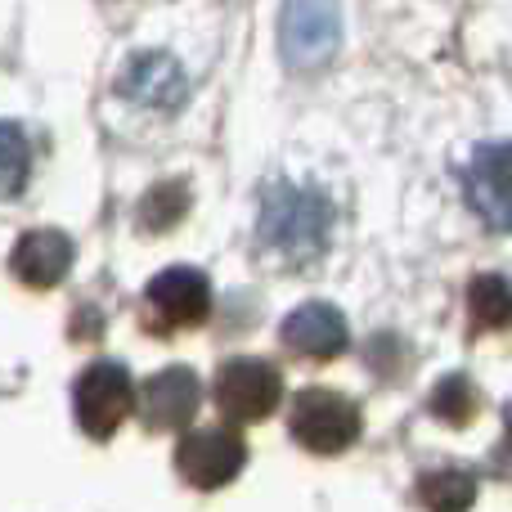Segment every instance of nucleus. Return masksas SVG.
<instances>
[{"label":"nucleus","mask_w":512,"mask_h":512,"mask_svg":"<svg viewBox=\"0 0 512 512\" xmlns=\"http://www.w3.org/2000/svg\"><path fill=\"white\" fill-rule=\"evenodd\" d=\"M27 167H32V149H27L23 131L0 122V203L27 185Z\"/></svg>","instance_id":"2eb2a0df"},{"label":"nucleus","mask_w":512,"mask_h":512,"mask_svg":"<svg viewBox=\"0 0 512 512\" xmlns=\"http://www.w3.org/2000/svg\"><path fill=\"white\" fill-rule=\"evenodd\" d=\"M198 400H203L198 373L185 369V364H171V369L153 373L140 391V409H144V418H149V427H158V432L189 427V418L198 414Z\"/></svg>","instance_id":"9d476101"},{"label":"nucleus","mask_w":512,"mask_h":512,"mask_svg":"<svg viewBox=\"0 0 512 512\" xmlns=\"http://www.w3.org/2000/svg\"><path fill=\"white\" fill-rule=\"evenodd\" d=\"M468 310L481 328H504L512 319V283L504 274H477L468 283Z\"/></svg>","instance_id":"4468645a"},{"label":"nucleus","mask_w":512,"mask_h":512,"mask_svg":"<svg viewBox=\"0 0 512 512\" xmlns=\"http://www.w3.org/2000/svg\"><path fill=\"white\" fill-rule=\"evenodd\" d=\"M418 499H423L427 512H468L472 499H477V481L459 468L427 472V477L418 481Z\"/></svg>","instance_id":"ddd939ff"},{"label":"nucleus","mask_w":512,"mask_h":512,"mask_svg":"<svg viewBox=\"0 0 512 512\" xmlns=\"http://www.w3.org/2000/svg\"><path fill=\"white\" fill-rule=\"evenodd\" d=\"M72 405H77L81 432L95 436V441H108V436H113L117 427L131 418V409H135L131 373H126L122 364H113V360L90 364V369L77 378Z\"/></svg>","instance_id":"20e7f679"},{"label":"nucleus","mask_w":512,"mask_h":512,"mask_svg":"<svg viewBox=\"0 0 512 512\" xmlns=\"http://www.w3.org/2000/svg\"><path fill=\"white\" fill-rule=\"evenodd\" d=\"M463 189L490 230L512 234V144H481L463 167Z\"/></svg>","instance_id":"0eeeda50"},{"label":"nucleus","mask_w":512,"mask_h":512,"mask_svg":"<svg viewBox=\"0 0 512 512\" xmlns=\"http://www.w3.org/2000/svg\"><path fill=\"white\" fill-rule=\"evenodd\" d=\"M508 441H512V405H508Z\"/></svg>","instance_id":"a211bd4d"},{"label":"nucleus","mask_w":512,"mask_h":512,"mask_svg":"<svg viewBox=\"0 0 512 512\" xmlns=\"http://www.w3.org/2000/svg\"><path fill=\"white\" fill-rule=\"evenodd\" d=\"M261 243L270 252H279L283 261H310V256L324 252L328 230H333V207L319 189L292 185V180H279V185L265 189L261 198Z\"/></svg>","instance_id":"f257e3e1"},{"label":"nucleus","mask_w":512,"mask_h":512,"mask_svg":"<svg viewBox=\"0 0 512 512\" xmlns=\"http://www.w3.org/2000/svg\"><path fill=\"white\" fill-rule=\"evenodd\" d=\"M248 463V445L230 432V427H203V432H189L176 445V468L180 477L194 490H221Z\"/></svg>","instance_id":"423d86ee"},{"label":"nucleus","mask_w":512,"mask_h":512,"mask_svg":"<svg viewBox=\"0 0 512 512\" xmlns=\"http://www.w3.org/2000/svg\"><path fill=\"white\" fill-rule=\"evenodd\" d=\"M283 400V378L274 364L265 360H230L221 373H216V405L230 423H261L279 409Z\"/></svg>","instance_id":"39448f33"},{"label":"nucleus","mask_w":512,"mask_h":512,"mask_svg":"<svg viewBox=\"0 0 512 512\" xmlns=\"http://www.w3.org/2000/svg\"><path fill=\"white\" fill-rule=\"evenodd\" d=\"M189 212V189L180 180H167V185L149 189L140 203V225L144 230H171L180 216Z\"/></svg>","instance_id":"dca6fc26"},{"label":"nucleus","mask_w":512,"mask_h":512,"mask_svg":"<svg viewBox=\"0 0 512 512\" xmlns=\"http://www.w3.org/2000/svg\"><path fill=\"white\" fill-rule=\"evenodd\" d=\"M292 436L297 445H306L310 454H346L355 441H360V409L346 396L324 387H310L292 400Z\"/></svg>","instance_id":"7ed1b4c3"},{"label":"nucleus","mask_w":512,"mask_h":512,"mask_svg":"<svg viewBox=\"0 0 512 512\" xmlns=\"http://www.w3.org/2000/svg\"><path fill=\"white\" fill-rule=\"evenodd\" d=\"M72 239L59 230H27L18 248L9 252V270L27 283V288H54L63 274L72 270Z\"/></svg>","instance_id":"f8f14e48"},{"label":"nucleus","mask_w":512,"mask_h":512,"mask_svg":"<svg viewBox=\"0 0 512 512\" xmlns=\"http://www.w3.org/2000/svg\"><path fill=\"white\" fill-rule=\"evenodd\" d=\"M342 45V5L337 0H283L279 54L292 72H315Z\"/></svg>","instance_id":"f03ea898"},{"label":"nucleus","mask_w":512,"mask_h":512,"mask_svg":"<svg viewBox=\"0 0 512 512\" xmlns=\"http://www.w3.org/2000/svg\"><path fill=\"white\" fill-rule=\"evenodd\" d=\"M117 86L144 108H158V113H176L185 104V72L171 54H135L126 63L122 81Z\"/></svg>","instance_id":"9b49d317"},{"label":"nucleus","mask_w":512,"mask_h":512,"mask_svg":"<svg viewBox=\"0 0 512 512\" xmlns=\"http://www.w3.org/2000/svg\"><path fill=\"white\" fill-rule=\"evenodd\" d=\"M279 337L292 355H306V360H333V355L346 351L351 328H346V319H342L337 306H328V301H306V306H297L279 324Z\"/></svg>","instance_id":"1a4fd4ad"},{"label":"nucleus","mask_w":512,"mask_h":512,"mask_svg":"<svg viewBox=\"0 0 512 512\" xmlns=\"http://www.w3.org/2000/svg\"><path fill=\"white\" fill-rule=\"evenodd\" d=\"M144 306L153 310L158 328H194L212 315V283L194 265H171L144 288Z\"/></svg>","instance_id":"6e6552de"},{"label":"nucleus","mask_w":512,"mask_h":512,"mask_svg":"<svg viewBox=\"0 0 512 512\" xmlns=\"http://www.w3.org/2000/svg\"><path fill=\"white\" fill-rule=\"evenodd\" d=\"M432 414L441 423H468L477 414V391H472L468 378H445L432 396Z\"/></svg>","instance_id":"f3484780"}]
</instances>
